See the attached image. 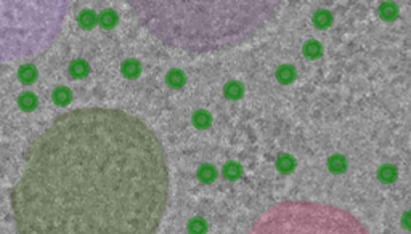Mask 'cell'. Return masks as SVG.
<instances>
[{
  "mask_svg": "<svg viewBox=\"0 0 411 234\" xmlns=\"http://www.w3.org/2000/svg\"><path fill=\"white\" fill-rule=\"evenodd\" d=\"M36 77V69L32 66H24L20 71V79L23 80L24 84H31Z\"/></svg>",
  "mask_w": 411,
  "mask_h": 234,
  "instance_id": "cell-9",
  "label": "cell"
},
{
  "mask_svg": "<svg viewBox=\"0 0 411 234\" xmlns=\"http://www.w3.org/2000/svg\"><path fill=\"white\" fill-rule=\"evenodd\" d=\"M294 71H293V68H289V66H284V68H279V71H278V79L281 80V82H284V84H289L291 82V80L294 79Z\"/></svg>",
  "mask_w": 411,
  "mask_h": 234,
  "instance_id": "cell-10",
  "label": "cell"
},
{
  "mask_svg": "<svg viewBox=\"0 0 411 234\" xmlns=\"http://www.w3.org/2000/svg\"><path fill=\"white\" fill-rule=\"evenodd\" d=\"M198 175L201 180H204V181H212V180L215 178V168L211 165H202Z\"/></svg>",
  "mask_w": 411,
  "mask_h": 234,
  "instance_id": "cell-11",
  "label": "cell"
},
{
  "mask_svg": "<svg viewBox=\"0 0 411 234\" xmlns=\"http://www.w3.org/2000/svg\"><path fill=\"white\" fill-rule=\"evenodd\" d=\"M71 72H73L74 77H84V75L89 72V66L84 63V61H74L73 64H71Z\"/></svg>",
  "mask_w": 411,
  "mask_h": 234,
  "instance_id": "cell-7",
  "label": "cell"
},
{
  "mask_svg": "<svg viewBox=\"0 0 411 234\" xmlns=\"http://www.w3.org/2000/svg\"><path fill=\"white\" fill-rule=\"evenodd\" d=\"M36 103H37V100H36V96L32 95V93H24V95H21V98H20V106L23 108V109H26V111L34 109Z\"/></svg>",
  "mask_w": 411,
  "mask_h": 234,
  "instance_id": "cell-8",
  "label": "cell"
},
{
  "mask_svg": "<svg viewBox=\"0 0 411 234\" xmlns=\"http://www.w3.org/2000/svg\"><path fill=\"white\" fill-rule=\"evenodd\" d=\"M167 79H169V82H171V80H177V85L183 84V74L180 72V71H171L167 75Z\"/></svg>",
  "mask_w": 411,
  "mask_h": 234,
  "instance_id": "cell-15",
  "label": "cell"
},
{
  "mask_svg": "<svg viewBox=\"0 0 411 234\" xmlns=\"http://www.w3.org/2000/svg\"><path fill=\"white\" fill-rule=\"evenodd\" d=\"M379 13L384 19H393L398 15V8L395 7V3H382Z\"/></svg>",
  "mask_w": 411,
  "mask_h": 234,
  "instance_id": "cell-5",
  "label": "cell"
},
{
  "mask_svg": "<svg viewBox=\"0 0 411 234\" xmlns=\"http://www.w3.org/2000/svg\"><path fill=\"white\" fill-rule=\"evenodd\" d=\"M169 194L166 151L143 121L80 108L27 148L12 214L20 234H156Z\"/></svg>",
  "mask_w": 411,
  "mask_h": 234,
  "instance_id": "cell-1",
  "label": "cell"
},
{
  "mask_svg": "<svg viewBox=\"0 0 411 234\" xmlns=\"http://www.w3.org/2000/svg\"><path fill=\"white\" fill-rule=\"evenodd\" d=\"M315 24L316 26H321V28H325V26H328L331 23V15L325 12V10H321V12H318L315 15Z\"/></svg>",
  "mask_w": 411,
  "mask_h": 234,
  "instance_id": "cell-12",
  "label": "cell"
},
{
  "mask_svg": "<svg viewBox=\"0 0 411 234\" xmlns=\"http://www.w3.org/2000/svg\"><path fill=\"white\" fill-rule=\"evenodd\" d=\"M246 234H371L342 207L313 200H283L257 218Z\"/></svg>",
  "mask_w": 411,
  "mask_h": 234,
  "instance_id": "cell-3",
  "label": "cell"
},
{
  "mask_svg": "<svg viewBox=\"0 0 411 234\" xmlns=\"http://www.w3.org/2000/svg\"><path fill=\"white\" fill-rule=\"evenodd\" d=\"M321 47L318 42H307L304 47V53L307 55V58H318L321 55Z\"/></svg>",
  "mask_w": 411,
  "mask_h": 234,
  "instance_id": "cell-6",
  "label": "cell"
},
{
  "mask_svg": "<svg viewBox=\"0 0 411 234\" xmlns=\"http://www.w3.org/2000/svg\"><path fill=\"white\" fill-rule=\"evenodd\" d=\"M225 175L228 178H236L239 175V168L238 165H235V164H228V167L225 168Z\"/></svg>",
  "mask_w": 411,
  "mask_h": 234,
  "instance_id": "cell-16",
  "label": "cell"
},
{
  "mask_svg": "<svg viewBox=\"0 0 411 234\" xmlns=\"http://www.w3.org/2000/svg\"><path fill=\"white\" fill-rule=\"evenodd\" d=\"M225 93L230 98H238V96H241V93H243V89H241V85L236 82H230L225 89Z\"/></svg>",
  "mask_w": 411,
  "mask_h": 234,
  "instance_id": "cell-13",
  "label": "cell"
},
{
  "mask_svg": "<svg viewBox=\"0 0 411 234\" xmlns=\"http://www.w3.org/2000/svg\"><path fill=\"white\" fill-rule=\"evenodd\" d=\"M141 21L159 37L164 32L183 28L164 40L188 50H220L239 45L264 29L275 18L276 2H196L201 18L186 2L137 3Z\"/></svg>",
  "mask_w": 411,
  "mask_h": 234,
  "instance_id": "cell-2",
  "label": "cell"
},
{
  "mask_svg": "<svg viewBox=\"0 0 411 234\" xmlns=\"http://www.w3.org/2000/svg\"><path fill=\"white\" fill-rule=\"evenodd\" d=\"M330 167L333 168V172L341 173L344 170V167H345V161L342 159V157H331V159H330Z\"/></svg>",
  "mask_w": 411,
  "mask_h": 234,
  "instance_id": "cell-14",
  "label": "cell"
},
{
  "mask_svg": "<svg viewBox=\"0 0 411 234\" xmlns=\"http://www.w3.org/2000/svg\"><path fill=\"white\" fill-rule=\"evenodd\" d=\"M55 103L57 105H61V106H66L68 103L71 101V91L68 89H64V87H59L58 90H55Z\"/></svg>",
  "mask_w": 411,
  "mask_h": 234,
  "instance_id": "cell-4",
  "label": "cell"
}]
</instances>
